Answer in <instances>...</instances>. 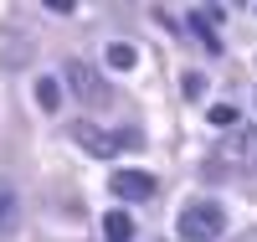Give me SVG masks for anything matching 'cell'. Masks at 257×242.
<instances>
[{
    "instance_id": "4",
    "label": "cell",
    "mask_w": 257,
    "mask_h": 242,
    "mask_svg": "<svg viewBox=\"0 0 257 242\" xmlns=\"http://www.w3.org/2000/svg\"><path fill=\"white\" fill-rule=\"evenodd\" d=\"M67 83H72V93H77L82 103H108V88L82 67V62H72V67H67Z\"/></svg>"
},
{
    "instance_id": "6",
    "label": "cell",
    "mask_w": 257,
    "mask_h": 242,
    "mask_svg": "<svg viewBox=\"0 0 257 242\" xmlns=\"http://www.w3.org/2000/svg\"><path fill=\"white\" fill-rule=\"evenodd\" d=\"M216 21H221V11H206V6H196V11H190V26L201 31V41H206L211 52L221 47V41H216Z\"/></svg>"
},
{
    "instance_id": "2",
    "label": "cell",
    "mask_w": 257,
    "mask_h": 242,
    "mask_svg": "<svg viewBox=\"0 0 257 242\" xmlns=\"http://www.w3.org/2000/svg\"><path fill=\"white\" fill-rule=\"evenodd\" d=\"M108 191L123 196V201H155L160 181H155L149 170H113V175H108Z\"/></svg>"
},
{
    "instance_id": "1",
    "label": "cell",
    "mask_w": 257,
    "mask_h": 242,
    "mask_svg": "<svg viewBox=\"0 0 257 242\" xmlns=\"http://www.w3.org/2000/svg\"><path fill=\"white\" fill-rule=\"evenodd\" d=\"M221 232H226V211L216 201H190L180 211V237L185 242H216Z\"/></svg>"
},
{
    "instance_id": "9",
    "label": "cell",
    "mask_w": 257,
    "mask_h": 242,
    "mask_svg": "<svg viewBox=\"0 0 257 242\" xmlns=\"http://www.w3.org/2000/svg\"><path fill=\"white\" fill-rule=\"evenodd\" d=\"M206 119L216 124V129H231V124H237V108H231V103H216V108H211Z\"/></svg>"
},
{
    "instance_id": "11",
    "label": "cell",
    "mask_w": 257,
    "mask_h": 242,
    "mask_svg": "<svg viewBox=\"0 0 257 242\" xmlns=\"http://www.w3.org/2000/svg\"><path fill=\"white\" fill-rule=\"evenodd\" d=\"M242 149H247V160L257 165V134H247V144H242Z\"/></svg>"
},
{
    "instance_id": "7",
    "label": "cell",
    "mask_w": 257,
    "mask_h": 242,
    "mask_svg": "<svg viewBox=\"0 0 257 242\" xmlns=\"http://www.w3.org/2000/svg\"><path fill=\"white\" fill-rule=\"evenodd\" d=\"M134 62H139V47H134V41H113V47H108V67H113V72H128Z\"/></svg>"
},
{
    "instance_id": "10",
    "label": "cell",
    "mask_w": 257,
    "mask_h": 242,
    "mask_svg": "<svg viewBox=\"0 0 257 242\" xmlns=\"http://www.w3.org/2000/svg\"><path fill=\"white\" fill-rule=\"evenodd\" d=\"M16 222V196H11V186H0V227H11Z\"/></svg>"
},
{
    "instance_id": "3",
    "label": "cell",
    "mask_w": 257,
    "mask_h": 242,
    "mask_svg": "<svg viewBox=\"0 0 257 242\" xmlns=\"http://www.w3.org/2000/svg\"><path fill=\"white\" fill-rule=\"evenodd\" d=\"M72 139L88 149V155H118V149L128 144V134H103L98 124H77V129H72Z\"/></svg>"
},
{
    "instance_id": "8",
    "label": "cell",
    "mask_w": 257,
    "mask_h": 242,
    "mask_svg": "<svg viewBox=\"0 0 257 242\" xmlns=\"http://www.w3.org/2000/svg\"><path fill=\"white\" fill-rule=\"evenodd\" d=\"M36 103H41V108H47V114H52V108L62 103V88H57L52 77H41V83H36Z\"/></svg>"
},
{
    "instance_id": "5",
    "label": "cell",
    "mask_w": 257,
    "mask_h": 242,
    "mask_svg": "<svg viewBox=\"0 0 257 242\" xmlns=\"http://www.w3.org/2000/svg\"><path fill=\"white\" fill-rule=\"evenodd\" d=\"M103 237H108V242H134L139 237L134 216H128V211H108V216H103Z\"/></svg>"
}]
</instances>
